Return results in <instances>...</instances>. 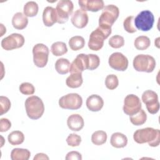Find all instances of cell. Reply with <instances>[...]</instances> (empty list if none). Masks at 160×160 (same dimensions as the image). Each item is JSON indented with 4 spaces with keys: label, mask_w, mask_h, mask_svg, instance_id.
Segmentation results:
<instances>
[{
    "label": "cell",
    "mask_w": 160,
    "mask_h": 160,
    "mask_svg": "<svg viewBox=\"0 0 160 160\" xmlns=\"http://www.w3.org/2000/svg\"><path fill=\"white\" fill-rule=\"evenodd\" d=\"M36 159H49V157L44 153H38L34 157V160Z\"/></svg>",
    "instance_id": "41"
},
{
    "label": "cell",
    "mask_w": 160,
    "mask_h": 160,
    "mask_svg": "<svg viewBox=\"0 0 160 160\" xmlns=\"http://www.w3.org/2000/svg\"><path fill=\"white\" fill-rule=\"evenodd\" d=\"M133 67L139 72H151L156 67L154 58L148 54H138L133 59Z\"/></svg>",
    "instance_id": "5"
},
{
    "label": "cell",
    "mask_w": 160,
    "mask_h": 160,
    "mask_svg": "<svg viewBox=\"0 0 160 160\" xmlns=\"http://www.w3.org/2000/svg\"><path fill=\"white\" fill-rule=\"evenodd\" d=\"M82 104V99L78 93H69L62 96L59 100V105L62 109L76 110Z\"/></svg>",
    "instance_id": "9"
},
{
    "label": "cell",
    "mask_w": 160,
    "mask_h": 160,
    "mask_svg": "<svg viewBox=\"0 0 160 160\" xmlns=\"http://www.w3.org/2000/svg\"><path fill=\"white\" fill-rule=\"evenodd\" d=\"M88 68V54H79L73 60L71 64L69 72L71 73L80 72L81 73Z\"/></svg>",
    "instance_id": "14"
},
{
    "label": "cell",
    "mask_w": 160,
    "mask_h": 160,
    "mask_svg": "<svg viewBox=\"0 0 160 160\" xmlns=\"http://www.w3.org/2000/svg\"><path fill=\"white\" fill-rule=\"evenodd\" d=\"M70 62L66 58H59L55 62V69L60 74H65L69 72Z\"/></svg>",
    "instance_id": "24"
},
{
    "label": "cell",
    "mask_w": 160,
    "mask_h": 160,
    "mask_svg": "<svg viewBox=\"0 0 160 160\" xmlns=\"http://www.w3.org/2000/svg\"><path fill=\"white\" fill-rule=\"evenodd\" d=\"M81 142V136L75 133L70 134L66 138V142L68 145L71 147H76V146H79Z\"/></svg>",
    "instance_id": "37"
},
{
    "label": "cell",
    "mask_w": 160,
    "mask_h": 160,
    "mask_svg": "<svg viewBox=\"0 0 160 160\" xmlns=\"http://www.w3.org/2000/svg\"><path fill=\"white\" fill-rule=\"evenodd\" d=\"M107 134L104 131H96L91 136L92 142L97 146L102 145L106 142Z\"/></svg>",
    "instance_id": "31"
},
{
    "label": "cell",
    "mask_w": 160,
    "mask_h": 160,
    "mask_svg": "<svg viewBox=\"0 0 160 160\" xmlns=\"http://www.w3.org/2000/svg\"><path fill=\"white\" fill-rule=\"evenodd\" d=\"M25 108L28 116L31 119H38L44 112L42 99L37 96H31L25 101Z\"/></svg>",
    "instance_id": "3"
},
{
    "label": "cell",
    "mask_w": 160,
    "mask_h": 160,
    "mask_svg": "<svg viewBox=\"0 0 160 160\" xmlns=\"http://www.w3.org/2000/svg\"><path fill=\"white\" fill-rule=\"evenodd\" d=\"M49 50L42 43L36 44L32 48L33 62L38 68H44L48 63Z\"/></svg>",
    "instance_id": "8"
},
{
    "label": "cell",
    "mask_w": 160,
    "mask_h": 160,
    "mask_svg": "<svg viewBox=\"0 0 160 160\" xmlns=\"http://www.w3.org/2000/svg\"><path fill=\"white\" fill-rule=\"evenodd\" d=\"M109 44L113 48H120L124 44V39L120 35H114L110 38L109 40Z\"/></svg>",
    "instance_id": "33"
},
{
    "label": "cell",
    "mask_w": 160,
    "mask_h": 160,
    "mask_svg": "<svg viewBox=\"0 0 160 160\" xmlns=\"http://www.w3.org/2000/svg\"><path fill=\"white\" fill-rule=\"evenodd\" d=\"M134 44L138 50L143 51L149 47L151 44V41L149 38L146 36H140L135 39Z\"/></svg>",
    "instance_id": "30"
},
{
    "label": "cell",
    "mask_w": 160,
    "mask_h": 160,
    "mask_svg": "<svg viewBox=\"0 0 160 160\" xmlns=\"http://www.w3.org/2000/svg\"><path fill=\"white\" fill-rule=\"evenodd\" d=\"M8 140L12 146L19 145L24 142V134L20 131H14L9 134Z\"/></svg>",
    "instance_id": "25"
},
{
    "label": "cell",
    "mask_w": 160,
    "mask_h": 160,
    "mask_svg": "<svg viewBox=\"0 0 160 160\" xmlns=\"http://www.w3.org/2000/svg\"><path fill=\"white\" fill-rule=\"evenodd\" d=\"M105 85L106 88L110 90L116 89L119 85L118 77L114 74L108 75L105 79Z\"/></svg>",
    "instance_id": "32"
},
{
    "label": "cell",
    "mask_w": 160,
    "mask_h": 160,
    "mask_svg": "<svg viewBox=\"0 0 160 160\" xmlns=\"http://www.w3.org/2000/svg\"><path fill=\"white\" fill-rule=\"evenodd\" d=\"M38 10V5L34 1H29L26 2L23 8L24 14L27 17H34L36 16Z\"/></svg>",
    "instance_id": "27"
},
{
    "label": "cell",
    "mask_w": 160,
    "mask_h": 160,
    "mask_svg": "<svg viewBox=\"0 0 160 160\" xmlns=\"http://www.w3.org/2000/svg\"><path fill=\"white\" fill-rule=\"evenodd\" d=\"M141 106V102L138 96L132 94H128L124 100L123 111L130 116L139 112Z\"/></svg>",
    "instance_id": "12"
},
{
    "label": "cell",
    "mask_w": 160,
    "mask_h": 160,
    "mask_svg": "<svg viewBox=\"0 0 160 160\" xmlns=\"http://www.w3.org/2000/svg\"><path fill=\"white\" fill-rule=\"evenodd\" d=\"M42 21L47 27L52 26L57 22V14L56 9L51 6H47L42 12Z\"/></svg>",
    "instance_id": "18"
},
{
    "label": "cell",
    "mask_w": 160,
    "mask_h": 160,
    "mask_svg": "<svg viewBox=\"0 0 160 160\" xmlns=\"http://www.w3.org/2000/svg\"><path fill=\"white\" fill-rule=\"evenodd\" d=\"M131 122L135 126H141L144 124L147 119V115L145 111L141 109L139 112L130 116L129 118Z\"/></svg>",
    "instance_id": "26"
},
{
    "label": "cell",
    "mask_w": 160,
    "mask_h": 160,
    "mask_svg": "<svg viewBox=\"0 0 160 160\" xmlns=\"http://www.w3.org/2000/svg\"><path fill=\"white\" fill-rule=\"evenodd\" d=\"M134 18L133 16H129L124 20V22H123L124 28L125 31H126L129 33H134L137 31L134 24Z\"/></svg>",
    "instance_id": "34"
},
{
    "label": "cell",
    "mask_w": 160,
    "mask_h": 160,
    "mask_svg": "<svg viewBox=\"0 0 160 160\" xmlns=\"http://www.w3.org/2000/svg\"><path fill=\"white\" fill-rule=\"evenodd\" d=\"M86 104L89 111L97 112L102 108L104 101L100 96L98 94H92L87 98Z\"/></svg>",
    "instance_id": "17"
},
{
    "label": "cell",
    "mask_w": 160,
    "mask_h": 160,
    "mask_svg": "<svg viewBox=\"0 0 160 160\" xmlns=\"http://www.w3.org/2000/svg\"><path fill=\"white\" fill-rule=\"evenodd\" d=\"M20 92L24 95H32L35 92L34 86L29 82H22L19 86Z\"/></svg>",
    "instance_id": "36"
},
{
    "label": "cell",
    "mask_w": 160,
    "mask_h": 160,
    "mask_svg": "<svg viewBox=\"0 0 160 160\" xmlns=\"http://www.w3.org/2000/svg\"><path fill=\"white\" fill-rule=\"evenodd\" d=\"M110 143L116 148H122L127 145L128 138L121 132H114L111 135Z\"/></svg>",
    "instance_id": "21"
},
{
    "label": "cell",
    "mask_w": 160,
    "mask_h": 160,
    "mask_svg": "<svg viewBox=\"0 0 160 160\" xmlns=\"http://www.w3.org/2000/svg\"><path fill=\"white\" fill-rule=\"evenodd\" d=\"M154 17L152 12L144 10L140 12L134 20V26L142 31H148L153 26Z\"/></svg>",
    "instance_id": "6"
},
{
    "label": "cell",
    "mask_w": 160,
    "mask_h": 160,
    "mask_svg": "<svg viewBox=\"0 0 160 160\" xmlns=\"http://www.w3.org/2000/svg\"><path fill=\"white\" fill-rule=\"evenodd\" d=\"M85 45V40L81 36H75L70 38L69 40V46L73 51H78L84 48Z\"/></svg>",
    "instance_id": "29"
},
{
    "label": "cell",
    "mask_w": 160,
    "mask_h": 160,
    "mask_svg": "<svg viewBox=\"0 0 160 160\" xmlns=\"http://www.w3.org/2000/svg\"><path fill=\"white\" fill-rule=\"evenodd\" d=\"M108 62L111 68L117 71H124L128 66V58L119 52L112 53L109 58Z\"/></svg>",
    "instance_id": "13"
},
{
    "label": "cell",
    "mask_w": 160,
    "mask_h": 160,
    "mask_svg": "<svg viewBox=\"0 0 160 160\" xmlns=\"http://www.w3.org/2000/svg\"><path fill=\"white\" fill-rule=\"evenodd\" d=\"M141 99L149 113L154 114L159 111V102L156 92L152 90H146L142 93Z\"/></svg>",
    "instance_id": "10"
},
{
    "label": "cell",
    "mask_w": 160,
    "mask_h": 160,
    "mask_svg": "<svg viewBox=\"0 0 160 160\" xmlns=\"http://www.w3.org/2000/svg\"><path fill=\"white\" fill-rule=\"evenodd\" d=\"M66 160H81L82 156L78 151H71L69 152L66 156Z\"/></svg>",
    "instance_id": "40"
},
{
    "label": "cell",
    "mask_w": 160,
    "mask_h": 160,
    "mask_svg": "<svg viewBox=\"0 0 160 160\" xmlns=\"http://www.w3.org/2000/svg\"><path fill=\"white\" fill-rule=\"evenodd\" d=\"M51 51L53 55L60 56L68 52V48L66 44L64 42L57 41L51 45Z\"/></svg>",
    "instance_id": "28"
},
{
    "label": "cell",
    "mask_w": 160,
    "mask_h": 160,
    "mask_svg": "<svg viewBox=\"0 0 160 160\" xmlns=\"http://www.w3.org/2000/svg\"><path fill=\"white\" fill-rule=\"evenodd\" d=\"M30 156L31 152L27 149L14 148L11 152V159L12 160H28Z\"/></svg>",
    "instance_id": "23"
},
{
    "label": "cell",
    "mask_w": 160,
    "mask_h": 160,
    "mask_svg": "<svg viewBox=\"0 0 160 160\" xmlns=\"http://www.w3.org/2000/svg\"><path fill=\"white\" fill-rule=\"evenodd\" d=\"M79 5L84 11L98 12L104 8V1L102 0H79Z\"/></svg>",
    "instance_id": "16"
},
{
    "label": "cell",
    "mask_w": 160,
    "mask_h": 160,
    "mask_svg": "<svg viewBox=\"0 0 160 160\" xmlns=\"http://www.w3.org/2000/svg\"><path fill=\"white\" fill-rule=\"evenodd\" d=\"M24 36L18 33H12L4 38L1 41V47L6 50L11 51L21 48L24 44Z\"/></svg>",
    "instance_id": "11"
},
{
    "label": "cell",
    "mask_w": 160,
    "mask_h": 160,
    "mask_svg": "<svg viewBox=\"0 0 160 160\" xmlns=\"http://www.w3.org/2000/svg\"><path fill=\"white\" fill-rule=\"evenodd\" d=\"M28 24V19L23 13L18 12L14 14L12 18V24L15 29L22 30L26 28Z\"/></svg>",
    "instance_id": "20"
},
{
    "label": "cell",
    "mask_w": 160,
    "mask_h": 160,
    "mask_svg": "<svg viewBox=\"0 0 160 160\" xmlns=\"http://www.w3.org/2000/svg\"><path fill=\"white\" fill-rule=\"evenodd\" d=\"M83 82L82 74L80 72L71 73L66 80V84L70 88H78L80 87Z\"/></svg>",
    "instance_id": "22"
},
{
    "label": "cell",
    "mask_w": 160,
    "mask_h": 160,
    "mask_svg": "<svg viewBox=\"0 0 160 160\" xmlns=\"http://www.w3.org/2000/svg\"><path fill=\"white\" fill-rule=\"evenodd\" d=\"M88 20L89 18L88 13L81 9H77L73 13L71 19L73 26L79 29L86 27L88 23Z\"/></svg>",
    "instance_id": "15"
},
{
    "label": "cell",
    "mask_w": 160,
    "mask_h": 160,
    "mask_svg": "<svg viewBox=\"0 0 160 160\" xmlns=\"http://www.w3.org/2000/svg\"><path fill=\"white\" fill-rule=\"evenodd\" d=\"M111 32V28L98 26L89 36L88 48L92 51L100 50L104 45V41L109 37Z\"/></svg>",
    "instance_id": "2"
},
{
    "label": "cell",
    "mask_w": 160,
    "mask_h": 160,
    "mask_svg": "<svg viewBox=\"0 0 160 160\" xmlns=\"http://www.w3.org/2000/svg\"><path fill=\"white\" fill-rule=\"evenodd\" d=\"M74 5L70 0H60L57 4L56 11L57 14V22L64 24L68 21L72 14Z\"/></svg>",
    "instance_id": "7"
},
{
    "label": "cell",
    "mask_w": 160,
    "mask_h": 160,
    "mask_svg": "<svg viewBox=\"0 0 160 160\" xmlns=\"http://www.w3.org/2000/svg\"><path fill=\"white\" fill-rule=\"evenodd\" d=\"M11 127V122L7 118H1L0 119V131L6 132Z\"/></svg>",
    "instance_id": "39"
},
{
    "label": "cell",
    "mask_w": 160,
    "mask_h": 160,
    "mask_svg": "<svg viewBox=\"0 0 160 160\" xmlns=\"http://www.w3.org/2000/svg\"><path fill=\"white\" fill-rule=\"evenodd\" d=\"M67 125L71 130L73 131H79L84 127V119L81 115L78 114H73L68 117L67 119Z\"/></svg>",
    "instance_id": "19"
},
{
    "label": "cell",
    "mask_w": 160,
    "mask_h": 160,
    "mask_svg": "<svg viewBox=\"0 0 160 160\" xmlns=\"http://www.w3.org/2000/svg\"><path fill=\"white\" fill-rule=\"evenodd\" d=\"M88 68L89 70H94L96 69L100 64V59L98 56L94 54H88Z\"/></svg>",
    "instance_id": "35"
},
{
    "label": "cell",
    "mask_w": 160,
    "mask_h": 160,
    "mask_svg": "<svg viewBox=\"0 0 160 160\" xmlns=\"http://www.w3.org/2000/svg\"><path fill=\"white\" fill-rule=\"evenodd\" d=\"M0 104H1V115L6 113L11 108L10 100L6 96H0Z\"/></svg>",
    "instance_id": "38"
},
{
    "label": "cell",
    "mask_w": 160,
    "mask_h": 160,
    "mask_svg": "<svg viewBox=\"0 0 160 160\" xmlns=\"http://www.w3.org/2000/svg\"><path fill=\"white\" fill-rule=\"evenodd\" d=\"M119 8L113 4L107 5L102 9V13L99 18V26L111 28L119 17Z\"/></svg>",
    "instance_id": "4"
},
{
    "label": "cell",
    "mask_w": 160,
    "mask_h": 160,
    "mask_svg": "<svg viewBox=\"0 0 160 160\" xmlns=\"http://www.w3.org/2000/svg\"><path fill=\"white\" fill-rule=\"evenodd\" d=\"M133 139L138 144L148 142L149 146L157 147L160 142V131L152 128L138 129L134 132Z\"/></svg>",
    "instance_id": "1"
}]
</instances>
